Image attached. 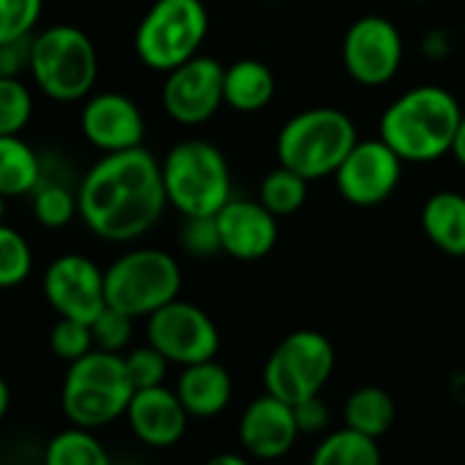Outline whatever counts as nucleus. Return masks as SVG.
<instances>
[{
    "instance_id": "5",
    "label": "nucleus",
    "mask_w": 465,
    "mask_h": 465,
    "mask_svg": "<svg viewBox=\"0 0 465 465\" xmlns=\"http://www.w3.org/2000/svg\"><path fill=\"white\" fill-rule=\"evenodd\" d=\"M132 397L134 386L126 372L124 353H110L99 348L69 364L61 389L66 419L85 430H99L126 416Z\"/></svg>"
},
{
    "instance_id": "24",
    "label": "nucleus",
    "mask_w": 465,
    "mask_h": 465,
    "mask_svg": "<svg viewBox=\"0 0 465 465\" xmlns=\"http://www.w3.org/2000/svg\"><path fill=\"white\" fill-rule=\"evenodd\" d=\"M310 465H383L378 438L361 435L351 427L329 430L315 446Z\"/></svg>"
},
{
    "instance_id": "30",
    "label": "nucleus",
    "mask_w": 465,
    "mask_h": 465,
    "mask_svg": "<svg viewBox=\"0 0 465 465\" xmlns=\"http://www.w3.org/2000/svg\"><path fill=\"white\" fill-rule=\"evenodd\" d=\"M45 0H0V45L36 34Z\"/></svg>"
},
{
    "instance_id": "22",
    "label": "nucleus",
    "mask_w": 465,
    "mask_h": 465,
    "mask_svg": "<svg viewBox=\"0 0 465 465\" xmlns=\"http://www.w3.org/2000/svg\"><path fill=\"white\" fill-rule=\"evenodd\" d=\"M45 178L42 156L20 137L4 134L0 137V194L23 197L31 194Z\"/></svg>"
},
{
    "instance_id": "34",
    "label": "nucleus",
    "mask_w": 465,
    "mask_h": 465,
    "mask_svg": "<svg viewBox=\"0 0 465 465\" xmlns=\"http://www.w3.org/2000/svg\"><path fill=\"white\" fill-rule=\"evenodd\" d=\"M124 361H126V372L132 378L134 391L137 389L162 386L164 378H167V367H170V361L151 342L148 345H140V348H132L129 353H124Z\"/></svg>"
},
{
    "instance_id": "4",
    "label": "nucleus",
    "mask_w": 465,
    "mask_h": 465,
    "mask_svg": "<svg viewBox=\"0 0 465 465\" xmlns=\"http://www.w3.org/2000/svg\"><path fill=\"white\" fill-rule=\"evenodd\" d=\"M359 143L356 124L337 107H310L288 118L277 134V162L296 170L310 183L337 173Z\"/></svg>"
},
{
    "instance_id": "28",
    "label": "nucleus",
    "mask_w": 465,
    "mask_h": 465,
    "mask_svg": "<svg viewBox=\"0 0 465 465\" xmlns=\"http://www.w3.org/2000/svg\"><path fill=\"white\" fill-rule=\"evenodd\" d=\"M34 272V252L20 230L0 224V291L23 285Z\"/></svg>"
},
{
    "instance_id": "7",
    "label": "nucleus",
    "mask_w": 465,
    "mask_h": 465,
    "mask_svg": "<svg viewBox=\"0 0 465 465\" xmlns=\"http://www.w3.org/2000/svg\"><path fill=\"white\" fill-rule=\"evenodd\" d=\"M208 28L203 0H153L134 31V53L143 66L167 74L200 55Z\"/></svg>"
},
{
    "instance_id": "39",
    "label": "nucleus",
    "mask_w": 465,
    "mask_h": 465,
    "mask_svg": "<svg viewBox=\"0 0 465 465\" xmlns=\"http://www.w3.org/2000/svg\"><path fill=\"white\" fill-rule=\"evenodd\" d=\"M427 55H432V58H443L446 53H449V42H446V36L443 34H435V45L432 42H427Z\"/></svg>"
},
{
    "instance_id": "33",
    "label": "nucleus",
    "mask_w": 465,
    "mask_h": 465,
    "mask_svg": "<svg viewBox=\"0 0 465 465\" xmlns=\"http://www.w3.org/2000/svg\"><path fill=\"white\" fill-rule=\"evenodd\" d=\"M178 242H181V250L192 258H211L222 252L216 216H183Z\"/></svg>"
},
{
    "instance_id": "6",
    "label": "nucleus",
    "mask_w": 465,
    "mask_h": 465,
    "mask_svg": "<svg viewBox=\"0 0 465 465\" xmlns=\"http://www.w3.org/2000/svg\"><path fill=\"white\" fill-rule=\"evenodd\" d=\"M31 77L53 102L88 99L99 77V55L91 36L74 25H53L34 36Z\"/></svg>"
},
{
    "instance_id": "11",
    "label": "nucleus",
    "mask_w": 465,
    "mask_h": 465,
    "mask_svg": "<svg viewBox=\"0 0 465 465\" xmlns=\"http://www.w3.org/2000/svg\"><path fill=\"white\" fill-rule=\"evenodd\" d=\"M402 55L405 45L400 28L381 15L359 17L345 31L342 69L353 83L364 88H381L391 83L402 66Z\"/></svg>"
},
{
    "instance_id": "29",
    "label": "nucleus",
    "mask_w": 465,
    "mask_h": 465,
    "mask_svg": "<svg viewBox=\"0 0 465 465\" xmlns=\"http://www.w3.org/2000/svg\"><path fill=\"white\" fill-rule=\"evenodd\" d=\"M34 115V96L20 77H0V137L20 134Z\"/></svg>"
},
{
    "instance_id": "13",
    "label": "nucleus",
    "mask_w": 465,
    "mask_h": 465,
    "mask_svg": "<svg viewBox=\"0 0 465 465\" xmlns=\"http://www.w3.org/2000/svg\"><path fill=\"white\" fill-rule=\"evenodd\" d=\"M224 66L211 55H194L164 74L162 107L170 121L181 126H200L211 121L224 104Z\"/></svg>"
},
{
    "instance_id": "16",
    "label": "nucleus",
    "mask_w": 465,
    "mask_h": 465,
    "mask_svg": "<svg viewBox=\"0 0 465 465\" xmlns=\"http://www.w3.org/2000/svg\"><path fill=\"white\" fill-rule=\"evenodd\" d=\"M216 224H219L222 252L244 263L266 258L280 239L277 216L258 197L247 200L232 194L224 203V208L216 213Z\"/></svg>"
},
{
    "instance_id": "12",
    "label": "nucleus",
    "mask_w": 465,
    "mask_h": 465,
    "mask_svg": "<svg viewBox=\"0 0 465 465\" xmlns=\"http://www.w3.org/2000/svg\"><path fill=\"white\" fill-rule=\"evenodd\" d=\"M402 167L405 162L391 151V145L372 137L359 140L331 178L345 203L356 208H375L397 192Z\"/></svg>"
},
{
    "instance_id": "37",
    "label": "nucleus",
    "mask_w": 465,
    "mask_h": 465,
    "mask_svg": "<svg viewBox=\"0 0 465 465\" xmlns=\"http://www.w3.org/2000/svg\"><path fill=\"white\" fill-rule=\"evenodd\" d=\"M449 156H454V162L460 167H465V113H462V121L457 126V134H454V143H451V153Z\"/></svg>"
},
{
    "instance_id": "10",
    "label": "nucleus",
    "mask_w": 465,
    "mask_h": 465,
    "mask_svg": "<svg viewBox=\"0 0 465 465\" xmlns=\"http://www.w3.org/2000/svg\"><path fill=\"white\" fill-rule=\"evenodd\" d=\"M145 337L170 364L178 367L216 359L222 345L219 329L211 315L197 304L181 299L164 304L145 318Z\"/></svg>"
},
{
    "instance_id": "18",
    "label": "nucleus",
    "mask_w": 465,
    "mask_h": 465,
    "mask_svg": "<svg viewBox=\"0 0 465 465\" xmlns=\"http://www.w3.org/2000/svg\"><path fill=\"white\" fill-rule=\"evenodd\" d=\"M189 419L192 416L186 413L175 389H167L164 383L151 389H137L126 408V421L134 438L151 449L175 446L183 438Z\"/></svg>"
},
{
    "instance_id": "14",
    "label": "nucleus",
    "mask_w": 465,
    "mask_h": 465,
    "mask_svg": "<svg viewBox=\"0 0 465 465\" xmlns=\"http://www.w3.org/2000/svg\"><path fill=\"white\" fill-rule=\"evenodd\" d=\"M42 288L58 318L91 323L107 307L104 272L91 258L77 252L55 258L45 272Z\"/></svg>"
},
{
    "instance_id": "31",
    "label": "nucleus",
    "mask_w": 465,
    "mask_h": 465,
    "mask_svg": "<svg viewBox=\"0 0 465 465\" xmlns=\"http://www.w3.org/2000/svg\"><path fill=\"white\" fill-rule=\"evenodd\" d=\"M91 331H94V345L99 351L124 353L132 342V334H134V318L107 304L91 321Z\"/></svg>"
},
{
    "instance_id": "26",
    "label": "nucleus",
    "mask_w": 465,
    "mask_h": 465,
    "mask_svg": "<svg viewBox=\"0 0 465 465\" xmlns=\"http://www.w3.org/2000/svg\"><path fill=\"white\" fill-rule=\"evenodd\" d=\"M310 194V181L304 175H299L291 167L277 164L263 181H261V192L258 200L280 219V216H291L296 213Z\"/></svg>"
},
{
    "instance_id": "27",
    "label": "nucleus",
    "mask_w": 465,
    "mask_h": 465,
    "mask_svg": "<svg viewBox=\"0 0 465 465\" xmlns=\"http://www.w3.org/2000/svg\"><path fill=\"white\" fill-rule=\"evenodd\" d=\"M34 197V216L42 227L47 230H61L69 222H74V216L80 213L77 205V192H72L66 183L53 181V178H42V183L31 192Z\"/></svg>"
},
{
    "instance_id": "40",
    "label": "nucleus",
    "mask_w": 465,
    "mask_h": 465,
    "mask_svg": "<svg viewBox=\"0 0 465 465\" xmlns=\"http://www.w3.org/2000/svg\"><path fill=\"white\" fill-rule=\"evenodd\" d=\"M9 405H12V389L4 381V375H0V419L9 413Z\"/></svg>"
},
{
    "instance_id": "1",
    "label": "nucleus",
    "mask_w": 465,
    "mask_h": 465,
    "mask_svg": "<svg viewBox=\"0 0 465 465\" xmlns=\"http://www.w3.org/2000/svg\"><path fill=\"white\" fill-rule=\"evenodd\" d=\"M77 205L94 236L113 244L143 239L167 208L159 159L143 145L104 153L83 175Z\"/></svg>"
},
{
    "instance_id": "43",
    "label": "nucleus",
    "mask_w": 465,
    "mask_h": 465,
    "mask_svg": "<svg viewBox=\"0 0 465 465\" xmlns=\"http://www.w3.org/2000/svg\"><path fill=\"white\" fill-rule=\"evenodd\" d=\"M462 465H465V462H462Z\"/></svg>"
},
{
    "instance_id": "35",
    "label": "nucleus",
    "mask_w": 465,
    "mask_h": 465,
    "mask_svg": "<svg viewBox=\"0 0 465 465\" xmlns=\"http://www.w3.org/2000/svg\"><path fill=\"white\" fill-rule=\"evenodd\" d=\"M293 411H296V421H299L302 435H321V432L329 430L331 413H329V405H326V400L321 394L296 402Z\"/></svg>"
},
{
    "instance_id": "20",
    "label": "nucleus",
    "mask_w": 465,
    "mask_h": 465,
    "mask_svg": "<svg viewBox=\"0 0 465 465\" xmlns=\"http://www.w3.org/2000/svg\"><path fill=\"white\" fill-rule=\"evenodd\" d=\"M427 242L449 258H465V194L454 189L432 192L421 205Z\"/></svg>"
},
{
    "instance_id": "23",
    "label": "nucleus",
    "mask_w": 465,
    "mask_h": 465,
    "mask_svg": "<svg viewBox=\"0 0 465 465\" xmlns=\"http://www.w3.org/2000/svg\"><path fill=\"white\" fill-rule=\"evenodd\" d=\"M342 419H345V427L361 435L383 438L397 419V402L381 386H361L348 394L342 405Z\"/></svg>"
},
{
    "instance_id": "3",
    "label": "nucleus",
    "mask_w": 465,
    "mask_h": 465,
    "mask_svg": "<svg viewBox=\"0 0 465 465\" xmlns=\"http://www.w3.org/2000/svg\"><path fill=\"white\" fill-rule=\"evenodd\" d=\"M159 164L167 205L181 216H216L232 197L230 164L208 140H181L159 159Z\"/></svg>"
},
{
    "instance_id": "21",
    "label": "nucleus",
    "mask_w": 465,
    "mask_h": 465,
    "mask_svg": "<svg viewBox=\"0 0 465 465\" xmlns=\"http://www.w3.org/2000/svg\"><path fill=\"white\" fill-rule=\"evenodd\" d=\"M222 91H224V107L250 115L272 104L277 94V80H274V72L263 61L239 58L230 66H224Z\"/></svg>"
},
{
    "instance_id": "15",
    "label": "nucleus",
    "mask_w": 465,
    "mask_h": 465,
    "mask_svg": "<svg viewBox=\"0 0 465 465\" xmlns=\"http://www.w3.org/2000/svg\"><path fill=\"white\" fill-rule=\"evenodd\" d=\"M80 126H83L85 140L102 153L140 148L145 140L143 110L118 91L91 94L83 104Z\"/></svg>"
},
{
    "instance_id": "42",
    "label": "nucleus",
    "mask_w": 465,
    "mask_h": 465,
    "mask_svg": "<svg viewBox=\"0 0 465 465\" xmlns=\"http://www.w3.org/2000/svg\"><path fill=\"white\" fill-rule=\"evenodd\" d=\"M411 4H424V0H411Z\"/></svg>"
},
{
    "instance_id": "25",
    "label": "nucleus",
    "mask_w": 465,
    "mask_h": 465,
    "mask_svg": "<svg viewBox=\"0 0 465 465\" xmlns=\"http://www.w3.org/2000/svg\"><path fill=\"white\" fill-rule=\"evenodd\" d=\"M45 465H113V457L94 430L72 424V430H61L50 438Z\"/></svg>"
},
{
    "instance_id": "19",
    "label": "nucleus",
    "mask_w": 465,
    "mask_h": 465,
    "mask_svg": "<svg viewBox=\"0 0 465 465\" xmlns=\"http://www.w3.org/2000/svg\"><path fill=\"white\" fill-rule=\"evenodd\" d=\"M175 394L192 419H213L232 400V378L216 359L186 364L181 367Z\"/></svg>"
},
{
    "instance_id": "36",
    "label": "nucleus",
    "mask_w": 465,
    "mask_h": 465,
    "mask_svg": "<svg viewBox=\"0 0 465 465\" xmlns=\"http://www.w3.org/2000/svg\"><path fill=\"white\" fill-rule=\"evenodd\" d=\"M34 36H25V39H17V42L0 45V77H20L23 72H31Z\"/></svg>"
},
{
    "instance_id": "38",
    "label": "nucleus",
    "mask_w": 465,
    "mask_h": 465,
    "mask_svg": "<svg viewBox=\"0 0 465 465\" xmlns=\"http://www.w3.org/2000/svg\"><path fill=\"white\" fill-rule=\"evenodd\" d=\"M203 465H252V462H250V457H244V454H236V451H222V454L208 457Z\"/></svg>"
},
{
    "instance_id": "9",
    "label": "nucleus",
    "mask_w": 465,
    "mask_h": 465,
    "mask_svg": "<svg viewBox=\"0 0 465 465\" xmlns=\"http://www.w3.org/2000/svg\"><path fill=\"white\" fill-rule=\"evenodd\" d=\"M337 364L334 345L326 334L299 329L288 334L266 359L263 386L269 394L296 405L323 391Z\"/></svg>"
},
{
    "instance_id": "41",
    "label": "nucleus",
    "mask_w": 465,
    "mask_h": 465,
    "mask_svg": "<svg viewBox=\"0 0 465 465\" xmlns=\"http://www.w3.org/2000/svg\"><path fill=\"white\" fill-rule=\"evenodd\" d=\"M6 200H9V197L0 194V224H4V216H6Z\"/></svg>"
},
{
    "instance_id": "2",
    "label": "nucleus",
    "mask_w": 465,
    "mask_h": 465,
    "mask_svg": "<svg viewBox=\"0 0 465 465\" xmlns=\"http://www.w3.org/2000/svg\"><path fill=\"white\" fill-rule=\"evenodd\" d=\"M460 121L462 110L454 94L440 85H413L381 113L378 137L405 164H430L451 153Z\"/></svg>"
},
{
    "instance_id": "32",
    "label": "nucleus",
    "mask_w": 465,
    "mask_h": 465,
    "mask_svg": "<svg viewBox=\"0 0 465 465\" xmlns=\"http://www.w3.org/2000/svg\"><path fill=\"white\" fill-rule=\"evenodd\" d=\"M94 345V331L91 323L74 321V318H58V323L50 329V351L64 359V361H77L85 353H91Z\"/></svg>"
},
{
    "instance_id": "8",
    "label": "nucleus",
    "mask_w": 465,
    "mask_h": 465,
    "mask_svg": "<svg viewBox=\"0 0 465 465\" xmlns=\"http://www.w3.org/2000/svg\"><path fill=\"white\" fill-rule=\"evenodd\" d=\"M183 285L178 261L156 247H137L104 269L107 304L137 318H148L175 302Z\"/></svg>"
},
{
    "instance_id": "17",
    "label": "nucleus",
    "mask_w": 465,
    "mask_h": 465,
    "mask_svg": "<svg viewBox=\"0 0 465 465\" xmlns=\"http://www.w3.org/2000/svg\"><path fill=\"white\" fill-rule=\"evenodd\" d=\"M299 435L293 405L269 391L255 397L239 419V440L255 460H282L296 446Z\"/></svg>"
}]
</instances>
